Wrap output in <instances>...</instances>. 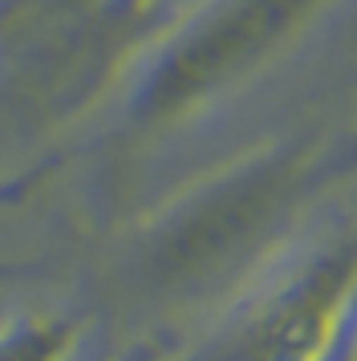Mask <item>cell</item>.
I'll return each instance as SVG.
<instances>
[{
    "label": "cell",
    "instance_id": "1",
    "mask_svg": "<svg viewBox=\"0 0 357 361\" xmlns=\"http://www.w3.org/2000/svg\"><path fill=\"white\" fill-rule=\"evenodd\" d=\"M69 349V333L57 321L20 317L0 329V361H61Z\"/></svg>",
    "mask_w": 357,
    "mask_h": 361
}]
</instances>
